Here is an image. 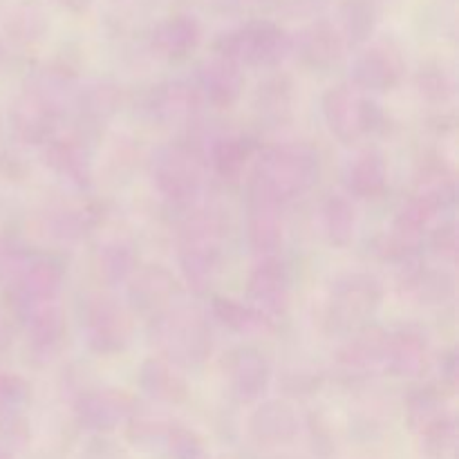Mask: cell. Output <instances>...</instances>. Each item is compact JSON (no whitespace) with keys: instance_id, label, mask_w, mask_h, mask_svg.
Wrapping results in <instances>:
<instances>
[{"instance_id":"obj_18","label":"cell","mask_w":459,"mask_h":459,"mask_svg":"<svg viewBox=\"0 0 459 459\" xmlns=\"http://www.w3.org/2000/svg\"><path fill=\"white\" fill-rule=\"evenodd\" d=\"M76 415L83 424L99 430H110L121 420L130 415L133 399L119 388L101 385V388H83L74 397Z\"/></svg>"},{"instance_id":"obj_39","label":"cell","mask_w":459,"mask_h":459,"mask_svg":"<svg viewBox=\"0 0 459 459\" xmlns=\"http://www.w3.org/2000/svg\"><path fill=\"white\" fill-rule=\"evenodd\" d=\"M459 381V363H457V352L455 350H448L442 359H439V388L444 393L451 394L457 388Z\"/></svg>"},{"instance_id":"obj_3","label":"cell","mask_w":459,"mask_h":459,"mask_svg":"<svg viewBox=\"0 0 459 459\" xmlns=\"http://www.w3.org/2000/svg\"><path fill=\"white\" fill-rule=\"evenodd\" d=\"M222 222L213 211L188 218L179 233V272L195 294H206L222 272Z\"/></svg>"},{"instance_id":"obj_25","label":"cell","mask_w":459,"mask_h":459,"mask_svg":"<svg viewBox=\"0 0 459 459\" xmlns=\"http://www.w3.org/2000/svg\"><path fill=\"white\" fill-rule=\"evenodd\" d=\"M206 155H209L211 166L220 178L227 179V182H238L245 175L249 161L255 157V142L249 134H220L211 142Z\"/></svg>"},{"instance_id":"obj_27","label":"cell","mask_w":459,"mask_h":459,"mask_svg":"<svg viewBox=\"0 0 459 459\" xmlns=\"http://www.w3.org/2000/svg\"><path fill=\"white\" fill-rule=\"evenodd\" d=\"M224 54L247 65H276L285 54V40L273 30H251L233 36Z\"/></svg>"},{"instance_id":"obj_33","label":"cell","mask_w":459,"mask_h":459,"mask_svg":"<svg viewBox=\"0 0 459 459\" xmlns=\"http://www.w3.org/2000/svg\"><path fill=\"white\" fill-rule=\"evenodd\" d=\"M56 121V117L49 115L36 101H31L27 94L18 99V103L13 106V130H16L18 139L25 143L43 146L45 142L54 137Z\"/></svg>"},{"instance_id":"obj_21","label":"cell","mask_w":459,"mask_h":459,"mask_svg":"<svg viewBox=\"0 0 459 459\" xmlns=\"http://www.w3.org/2000/svg\"><path fill=\"white\" fill-rule=\"evenodd\" d=\"M412 195L435 209L437 213L453 209L457 202L455 170L442 160L421 161L412 182Z\"/></svg>"},{"instance_id":"obj_23","label":"cell","mask_w":459,"mask_h":459,"mask_svg":"<svg viewBox=\"0 0 459 459\" xmlns=\"http://www.w3.org/2000/svg\"><path fill=\"white\" fill-rule=\"evenodd\" d=\"M245 81L231 61H211L197 70V90L202 99L218 110H229L240 99Z\"/></svg>"},{"instance_id":"obj_16","label":"cell","mask_w":459,"mask_h":459,"mask_svg":"<svg viewBox=\"0 0 459 459\" xmlns=\"http://www.w3.org/2000/svg\"><path fill=\"white\" fill-rule=\"evenodd\" d=\"M455 276L446 267H424L415 263L403 267L399 291L421 307H439L455 299Z\"/></svg>"},{"instance_id":"obj_11","label":"cell","mask_w":459,"mask_h":459,"mask_svg":"<svg viewBox=\"0 0 459 459\" xmlns=\"http://www.w3.org/2000/svg\"><path fill=\"white\" fill-rule=\"evenodd\" d=\"M179 281L161 264H148V267L137 269L130 276L126 299L133 312L143 314V316H155L161 309L170 307L179 299Z\"/></svg>"},{"instance_id":"obj_36","label":"cell","mask_w":459,"mask_h":459,"mask_svg":"<svg viewBox=\"0 0 459 459\" xmlns=\"http://www.w3.org/2000/svg\"><path fill=\"white\" fill-rule=\"evenodd\" d=\"M429 247L439 264H455L459 258V229L455 220H444L437 227H430Z\"/></svg>"},{"instance_id":"obj_26","label":"cell","mask_w":459,"mask_h":459,"mask_svg":"<svg viewBox=\"0 0 459 459\" xmlns=\"http://www.w3.org/2000/svg\"><path fill=\"white\" fill-rule=\"evenodd\" d=\"M211 314L215 321L222 323L238 336H264L273 330V318H269L251 303L229 299V296H213Z\"/></svg>"},{"instance_id":"obj_34","label":"cell","mask_w":459,"mask_h":459,"mask_svg":"<svg viewBox=\"0 0 459 459\" xmlns=\"http://www.w3.org/2000/svg\"><path fill=\"white\" fill-rule=\"evenodd\" d=\"M296 415L285 399H269L260 403L255 412L251 415V429L260 435H285L294 430Z\"/></svg>"},{"instance_id":"obj_7","label":"cell","mask_w":459,"mask_h":459,"mask_svg":"<svg viewBox=\"0 0 459 459\" xmlns=\"http://www.w3.org/2000/svg\"><path fill=\"white\" fill-rule=\"evenodd\" d=\"M81 334L90 354L117 357L133 341V323L119 300L108 294H94L81 309Z\"/></svg>"},{"instance_id":"obj_19","label":"cell","mask_w":459,"mask_h":459,"mask_svg":"<svg viewBox=\"0 0 459 459\" xmlns=\"http://www.w3.org/2000/svg\"><path fill=\"white\" fill-rule=\"evenodd\" d=\"M137 385L151 402L182 403L186 402L191 388L179 368L161 357H148L137 372Z\"/></svg>"},{"instance_id":"obj_20","label":"cell","mask_w":459,"mask_h":459,"mask_svg":"<svg viewBox=\"0 0 459 459\" xmlns=\"http://www.w3.org/2000/svg\"><path fill=\"white\" fill-rule=\"evenodd\" d=\"M403 63L390 49H368L352 67V81L366 92H390L403 79Z\"/></svg>"},{"instance_id":"obj_24","label":"cell","mask_w":459,"mask_h":459,"mask_svg":"<svg viewBox=\"0 0 459 459\" xmlns=\"http://www.w3.org/2000/svg\"><path fill=\"white\" fill-rule=\"evenodd\" d=\"M348 193L359 200H377L388 191V164L377 151L359 152L343 170Z\"/></svg>"},{"instance_id":"obj_10","label":"cell","mask_w":459,"mask_h":459,"mask_svg":"<svg viewBox=\"0 0 459 459\" xmlns=\"http://www.w3.org/2000/svg\"><path fill=\"white\" fill-rule=\"evenodd\" d=\"M282 204L249 186L247 197V240L251 251L258 258H269L281 251L285 240V224H282Z\"/></svg>"},{"instance_id":"obj_15","label":"cell","mask_w":459,"mask_h":459,"mask_svg":"<svg viewBox=\"0 0 459 459\" xmlns=\"http://www.w3.org/2000/svg\"><path fill=\"white\" fill-rule=\"evenodd\" d=\"M27 348L39 366H48L61 354L67 339V318L58 303L45 305L25 314Z\"/></svg>"},{"instance_id":"obj_31","label":"cell","mask_w":459,"mask_h":459,"mask_svg":"<svg viewBox=\"0 0 459 459\" xmlns=\"http://www.w3.org/2000/svg\"><path fill=\"white\" fill-rule=\"evenodd\" d=\"M74 94L76 88L72 76H67L65 72L48 70V67H45V70H40L39 76L34 79L27 97H30L31 101L39 103L40 108H45L49 115L61 119V117L72 108Z\"/></svg>"},{"instance_id":"obj_22","label":"cell","mask_w":459,"mask_h":459,"mask_svg":"<svg viewBox=\"0 0 459 459\" xmlns=\"http://www.w3.org/2000/svg\"><path fill=\"white\" fill-rule=\"evenodd\" d=\"M388 336L390 332L377 325L361 327V330L352 332V336L341 345L339 352H336V361L343 370L350 372L375 370L377 366L385 361Z\"/></svg>"},{"instance_id":"obj_29","label":"cell","mask_w":459,"mask_h":459,"mask_svg":"<svg viewBox=\"0 0 459 459\" xmlns=\"http://www.w3.org/2000/svg\"><path fill=\"white\" fill-rule=\"evenodd\" d=\"M99 209L88 204H58L45 213V229L61 242H76L99 224Z\"/></svg>"},{"instance_id":"obj_32","label":"cell","mask_w":459,"mask_h":459,"mask_svg":"<svg viewBox=\"0 0 459 459\" xmlns=\"http://www.w3.org/2000/svg\"><path fill=\"white\" fill-rule=\"evenodd\" d=\"M94 272L97 278L108 287L124 285L137 272V255L126 240H108L94 254Z\"/></svg>"},{"instance_id":"obj_28","label":"cell","mask_w":459,"mask_h":459,"mask_svg":"<svg viewBox=\"0 0 459 459\" xmlns=\"http://www.w3.org/2000/svg\"><path fill=\"white\" fill-rule=\"evenodd\" d=\"M121 94L110 83H92L74 94L72 110L85 128H101L119 112Z\"/></svg>"},{"instance_id":"obj_13","label":"cell","mask_w":459,"mask_h":459,"mask_svg":"<svg viewBox=\"0 0 459 459\" xmlns=\"http://www.w3.org/2000/svg\"><path fill=\"white\" fill-rule=\"evenodd\" d=\"M40 157H43V164L56 178L74 186L76 191H90L92 188V160H90L88 146L81 139L52 137L40 146Z\"/></svg>"},{"instance_id":"obj_35","label":"cell","mask_w":459,"mask_h":459,"mask_svg":"<svg viewBox=\"0 0 459 459\" xmlns=\"http://www.w3.org/2000/svg\"><path fill=\"white\" fill-rule=\"evenodd\" d=\"M415 85L420 97L433 106H444L455 94V83H453L451 74L442 67H421Z\"/></svg>"},{"instance_id":"obj_30","label":"cell","mask_w":459,"mask_h":459,"mask_svg":"<svg viewBox=\"0 0 459 459\" xmlns=\"http://www.w3.org/2000/svg\"><path fill=\"white\" fill-rule=\"evenodd\" d=\"M321 227L332 247L343 249V247L352 245L359 227L357 206H354L352 197L343 195V193L325 197V202L321 204Z\"/></svg>"},{"instance_id":"obj_2","label":"cell","mask_w":459,"mask_h":459,"mask_svg":"<svg viewBox=\"0 0 459 459\" xmlns=\"http://www.w3.org/2000/svg\"><path fill=\"white\" fill-rule=\"evenodd\" d=\"M321 178V157L305 142H282L264 148L254 160L249 186L278 204L312 191Z\"/></svg>"},{"instance_id":"obj_17","label":"cell","mask_w":459,"mask_h":459,"mask_svg":"<svg viewBox=\"0 0 459 459\" xmlns=\"http://www.w3.org/2000/svg\"><path fill=\"white\" fill-rule=\"evenodd\" d=\"M430 345L429 339L417 327H402L388 336V350H385V370L399 379H415L421 377L429 368Z\"/></svg>"},{"instance_id":"obj_9","label":"cell","mask_w":459,"mask_h":459,"mask_svg":"<svg viewBox=\"0 0 459 459\" xmlns=\"http://www.w3.org/2000/svg\"><path fill=\"white\" fill-rule=\"evenodd\" d=\"M249 303L269 318L285 316L291 305V276L287 264L276 255L258 258L247 278Z\"/></svg>"},{"instance_id":"obj_37","label":"cell","mask_w":459,"mask_h":459,"mask_svg":"<svg viewBox=\"0 0 459 459\" xmlns=\"http://www.w3.org/2000/svg\"><path fill=\"white\" fill-rule=\"evenodd\" d=\"M290 88L291 85L285 81H269V83L260 85V92L255 97V108L260 115L282 119L291 110V101H294Z\"/></svg>"},{"instance_id":"obj_12","label":"cell","mask_w":459,"mask_h":459,"mask_svg":"<svg viewBox=\"0 0 459 459\" xmlns=\"http://www.w3.org/2000/svg\"><path fill=\"white\" fill-rule=\"evenodd\" d=\"M63 282H65V273H63L61 263L52 258L31 260L16 278L13 299H16L18 309L22 314H30L45 305L56 303L63 291Z\"/></svg>"},{"instance_id":"obj_6","label":"cell","mask_w":459,"mask_h":459,"mask_svg":"<svg viewBox=\"0 0 459 459\" xmlns=\"http://www.w3.org/2000/svg\"><path fill=\"white\" fill-rule=\"evenodd\" d=\"M155 191L178 209H191L200 202L204 191V175L195 152L179 143L160 146L148 164Z\"/></svg>"},{"instance_id":"obj_5","label":"cell","mask_w":459,"mask_h":459,"mask_svg":"<svg viewBox=\"0 0 459 459\" xmlns=\"http://www.w3.org/2000/svg\"><path fill=\"white\" fill-rule=\"evenodd\" d=\"M321 110L330 133L339 142L354 143L388 128V115L372 97H359L348 85L330 88L321 97Z\"/></svg>"},{"instance_id":"obj_14","label":"cell","mask_w":459,"mask_h":459,"mask_svg":"<svg viewBox=\"0 0 459 459\" xmlns=\"http://www.w3.org/2000/svg\"><path fill=\"white\" fill-rule=\"evenodd\" d=\"M200 97L182 81H169L143 97V110L157 126H191L195 124Z\"/></svg>"},{"instance_id":"obj_8","label":"cell","mask_w":459,"mask_h":459,"mask_svg":"<svg viewBox=\"0 0 459 459\" xmlns=\"http://www.w3.org/2000/svg\"><path fill=\"white\" fill-rule=\"evenodd\" d=\"M222 379L233 402H263L269 385H272V366L260 350L240 345V348L224 354Z\"/></svg>"},{"instance_id":"obj_4","label":"cell","mask_w":459,"mask_h":459,"mask_svg":"<svg viewBox=\"0 0 459 459\" xmlns=\"http://www.w3.org/2000/svg\"><path fill=\"white\" fill-rule=\"evenodd\" d=\"M384 285L368 272H345L332 281L323 316L330 330L357 332L379 312Z\"/></svg>"},{"instance_id":"obj_1","label":"cell","mask_w":459,"mask_h":459,"mask_svg":"<svg viewBox=\"0 0 459 459\" xmlns=\"http://www.w3.org/2000/svg\"><path fill=\"white\" fill-rule=\"evenodd\" d=\"M148 339L160 357L179 370L204 366L213 352L209 316L195 305L173 303L151 316Z\"/></svg>"},{"instance_id":"obj_38","label":"cell","mask_w":459,"mask_h":459,"mask_svg":"<svg viewBox=\"0 0 459 459\" xmlns=\"http://www.w3.org/2000/svg\"><path fill=\"white\" fill-rule=\"evenodd\" d=\"M195 43H197V34L195 30H191V27L175 25L160 34V49L161 54H166L169 58L186 56V54L195 48Z\"/></svg>"}]
</instances>
